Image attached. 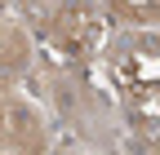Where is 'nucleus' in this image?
<instances>
[{
    "instance_id": "4",
    "label": "nucleus",
    "mask_w": 160,
    "mask_h": 155,
    "mask_svg": "<svg viewBox=\"0 0 160 155\" xmlns=\"http://www.w3.org/2000/svg\"><path fill=\"white\" fill-rule=\"evenodd\" d=\"M27 67V40H22V27L9 18V9L0 5V89H9Z\"/></svg>"
},
{
    "instance_id": "1",
    "label": "nucleus",
    "mask_w": 160,
    "mask_h": 155,
    "mask_svg": "<svg viewBox=\"0 0 160 155\" xmlns=\"http://www.w3.org/2000/svg\"><path fill=\"white\" fill-rule=\"evenodd\" d=\"M111 75L133 120L151 124L160 111V53L151 31H129L111 53Z\"/></svg>"
},
{
    "instance_id": "5",
    "label": "nucleus",
    "mask_w": 160,
    "mask_h": 155,
    "mask_svg": "<svg viewBox=\"0 0 160 155\" xmlns=\"http://www.w3.org/2000/svg\"><path fill=\"white\" fill-rule=\"evenodd\" d=\"M107 13L120 18V22H138V27H151L156 13H160V0H102Z\"/></svg>"
},
{
    "instance_id": "2",
    "label": "nucleus",
    "mask_w": 160,
    "mask_h": 155,
    "mask_svg": "<svg viewBox=\"0 0 160 155\" xmlns=\"http://www.w3.org/2000/svg\"><path fill=\"white\" fill-rule=\"evenodd\" d=\"M49 40L67 58H93L107 40V18L93 0H67L49 18Z\"/></svg>"
},
{
    "instance_id": "3",
    "label": "nucleus",
    "mask_w": 160,
    "mask_h": 155,
    "mask_svg": "<svg viewBox=\"0 0 160 155\" xmlns=\"http://www.w3.org/2000/svg\"><path fill=\"white\" fill-rule=\"evenodd\" d=\"M0 155H45L40 115L9 89H0Z\"/></svg>"
}]
</instances>
